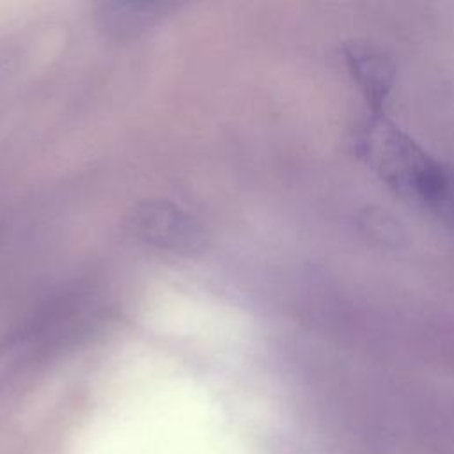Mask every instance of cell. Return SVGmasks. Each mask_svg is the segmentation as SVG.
<instances>
[]
</instances>
